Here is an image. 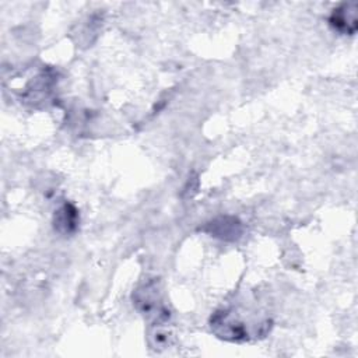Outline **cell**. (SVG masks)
Returning a JSON list of instances; mask_svg holds the SVG:
<instances>
[{"label": "cell", "mask_w": 358, "mask_h": 358, "mask_svg": "<svg viewBox=\"0 0 358 358\" xmlns=\"http://www.w3.org/2000/svg\"><path fill=\"white\" fill-rule=\"evenodd\" d=\"M133 303L151 324H162L169 319V309L157 278L147 280L134 289Z\"/></svg>", "instance_id": "cell-1"}, {"label": "cell", "mask_w": 358, "mask_h": 358, "mask_svg": "<svg viewBox=\"0 0 358 358\" xmlns=\"http://www.w3.org/2000/svg\"><path fill=\"white\" fill-rule=\"evenodd\" d=\"M210 326L214 334L225 341L241 343L249 338L246 326L228 310H218L210 319Z\"/></svg>", "instance_id": "cell-2"}, {"label": "cell", "mask_w": 358, "mask_h": 358, "mask_svg": "<svg viewBox=\"0 0 358 358\" xmlns=\"http://www.w3.org/2000/svg\"><path fill=\"white\" fill-rule=\"evenodd\" d=\"M201 231L227 242H235L242 236V222L234 215H220L207 222Z\"/></svg>", "instance_id": "cell-3"}, {"label": "cell", "mask_w": 358, "mask_h": 358, "mask_svg": "<svg viewBox=\"0 0 358 358\" xmlns=\"http://www.w3.org/2000/svg\"><path fill=\"white\" fill-rule=\"evenodd\" d=\"M330 27L344 35H354L358 28V15L355 3H343L336 7L329 17Z\"/></svg>", "instance_id": "cell-4"}, {"label": "cell", "mask_w": 358, "mask_h": 358, "mask_svg": "<svg viewBox=\"0 0 358 358\" xmlns=\"http://www.w3.org/2000/svg\"><path fill=\"white\" fill-rule=\"evenodd\" d=\"M80 224V214L74 204L64 203L62 204L53 215V228L60 235H73Z\"/></svg>", "instance_id": "cell-5"}]
</instances>
